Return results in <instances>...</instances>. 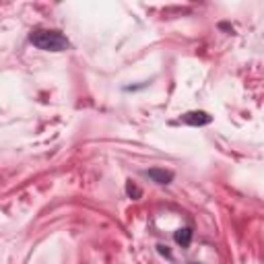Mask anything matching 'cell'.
Wrapping results in <instances>:
<instances>
[{"label":"cell","mask_w":264,"mask_h":264,"mask_svg":"<svg viewBox=\"0 0 264 264\" xmlns=\"http://www.w3.org/2000/svg\"><path fill=\"white\" fill-rule=\"evenodd\" d=\"M29 42L35 48L46 50V52H64V50L70 46L66 37L54 29H35L29 35Z\"/></svg>","instance_id":"1"},{"label":"cell","mask_w":264,"mask_h":264,"mask_svg":"<svg viewBox=\"0 0 264 264\" xmlns=\"http://www.w3.org/2000/svg\"><path fill=\"white\" fill-rule=\"evenodd\" d=\"M211 116L207 111H188V114L182 116V122L190 124V126H205V124H211Z\"/></svg>","instance_id":"2"},{"label":"cell","mask_w":264,"mask_h":264,"mask_svg":"<svg viewBox=\"0 0 264 264\" xmlns=\"http://www.w3.org/2000/svg\"><path fill=\"white\" fill-rule=\"evenodd\" d=\"M147 175H149V178L153 180V182H157V184H169V182L173 180V173H171V171L157 169V167H155V169H149Z\"/></svg>","instance_id":"3"},{"label":"cell","mask_w":264,"mask_h":264,"mask_svg":"<svg viewBox=\"0 0 264 264\" xmlns=\"http://www.w3.org/2000/svg\"><path fill=\"white\" fill-rule=\"evenodd\" d=\"M173 240H175V244H180L182 248L190 246V242H192V229L190 227L178 229V231H175V235H173Z\"/></svg>","instance_id":"4"},{"label":"cell","mask_w":264,"mask_h":264,"mask_svg":"<svg viewBox=\"0 0 264 264\" xmlns=\"http://www.w3.org/2000/svg\"><path fill=\"white\" fill-rule=\"evenodd\" d=\"M126 190H128V194H130V196H134V198L141 196V190H138L136 186H132V184H128V186H126Z\"/></svg>","instance_id":"5"}]
</instances>
